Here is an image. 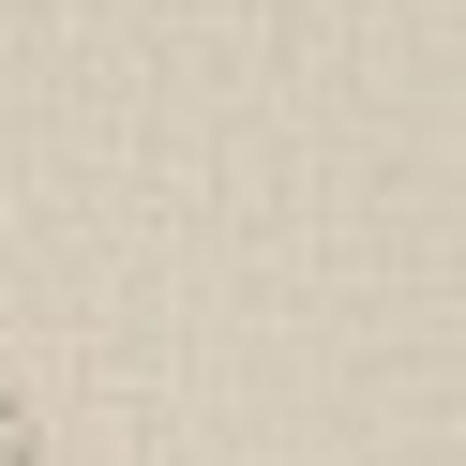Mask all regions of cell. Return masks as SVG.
Returning <instances> with one entry per match:
<instances>
[{"instance_id": "1", "label": "cell", "mask_w": 466, "mask_h": 466, "mask_svg": "<svg viewBox=\"0 0 466 466\" xmlns=\"http://www.w3.org/2000/svg\"><path fill=\"white\" fill-rule=\"evenodd\" d=\"M0 466H46V436H31V406L0 391Z\"/></svg>"}]
</instances>
